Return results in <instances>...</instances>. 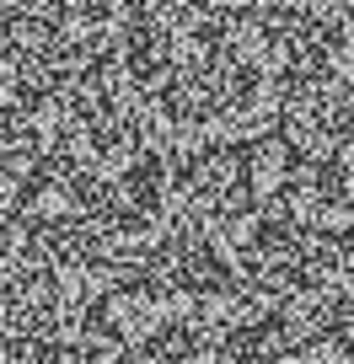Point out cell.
I'll return each mask as SVG.
<instances>
[{"label": "cell", "mask_w": 354, "mask_h": 364, "mask_svg": "<svg viewBox=\"0 0 354 364\" xmlns=\"http://www.w3.org/2000/svg\"><path fill=\"white\" fill-rule=\"evenodd\" d=\"M0 364H354V16L156 22L6 102Z\"/></svg>", "instance_id": "obj_1"}]
</instances>
